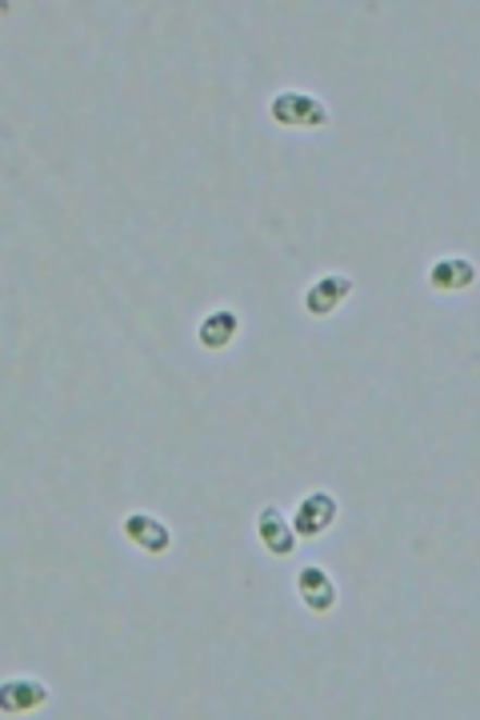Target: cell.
I'll return each mask as SVG.
<instances>
[{
    "label": "cell",
    "instance_id": "obj_1",
    "mask_svg": "<svg viewBox=\"0 0 480 720\" xmlns=\"http://www.w3.org/2000/svg\"><path fill=\"white\" fill-rule=\"evenodd\" d=\"M272 121L284 128H324L329 125V109H324V100H317L312 92H276L269 104Z\"/></svg>",
    "mask_w": 480,
    "mask_h": 720
},
{
    "label": "cell",
    "instance_id": "obj_2",
    "mask_svg": "<svg viewBox=\"0 0 480 720\" xmlns=\"http://www.w3.org/2000/svg\"><path fill=\"white\" fill-rule=\"evenodd\" d=\"M333 521H336V497L317 488V493H308V497L296 505L293 533H296V541H317V536H324L333 529Z\"/></svg>",
    "mask_w": 480,
    "mask_h": 720
},
{
    "label": "cell",
    "instance_id": "obj_3",
    "mask_svg": "<svg viewBox=\"0 0 480 720\" xmlns=\"http://www.w3.org/2000/svg\"><path fill=\"white\" fill-rule=\"evenodd\" d=\"M124 536H128L140 553H169V548H173L169 524L157 521L152 512H128V517H124Z\"/></svg>",
    "mask_w": 480,
    "mask_h": 720
},
{
    "label": "cell",
    "instance_id": "obj_4",
    "mask_svg": "<svg viewBox=\"0 0 480 720\" xmlns=\"http://www.w3.org/2000/svg\"><path fill=\"white\" fill-rule=\"evenodd\" d=\"M296 593H300L308 612H329L336 605V584L329 569H320V564H305L296 572Z\"/></svg>",
    "mask_w": 480,
    "mask_h": 720
},
{
    "label": "cell",
    "instance_id": "obj_5",
    "mask_svg": "<svg viewBox=\"0 0 480 720\" xmlns=\"http://www.w3.org/2000/svg\"><path fill=\"white\" fill-rule=\"evenodd\" d=\"M49 700V688L45 681H28V676H13V681L0 684V712L9 717H21V712H33Z\"/></svg>",
    "mask_w": 480,
    "mask_h": 720
},
{
    "label": "cell",
    "instance_id": "obj_6",
    "mask_svg": "<svg viewBox=\"0 0 480 720\" xmlns=\"http://www.w3.org/2000/svg\"><path fill=\"white\" fill-rule=\"evenodd\" d=\"M348 297H353V276H320L317 285H308L305 309L312 312V316H329V312L341 309Z\"/></svg>",
    "mask_w": 480,
    "mask_h": 720
},
{
    "label": "cell",
    "instance_id": "obj_7",
    "mask_svg": "<svg viewBox=\"0 0 480 720\" xmlns=\"http://www.w3.org/2000/svg\"><path fill=\"white\" fill-rule=\"evenodd\" d=\"M257 536H260V545L269 548L272 557H288L296 548V533H293V521L284 517L281 509H260L257 517Z\"/></svg>",
    "mask_w": 480,
    "mask_h": 720
},
{
    "label": "cell",
    "instance_id": "obj_8",
    "mask_svg": "<svg viewBox=\"0 0 480 720\" xmlns=\"http://www.w3.org/2000/svg\"><path fill=\"white\" fill-rule=\"evenodd\" d=\"M472 281H477V264L468 257H444L429 269V285L436 293H465Z\"/></svg>",
    "mask_w": 480,
    "mask_h": 720
},
{
    "label": "cell",
    "instance_id": "obj_9",
    "mask_svg": "<svg viewBox=\"0 0 480 720\" xmlns=\"http://www.w3.org/2000/svg\"><path fill=\"white\" fill-rule=\"evenodd\" d=\"M236 333H241V316H236L233 309H217V312H209L205 321H200V328H197V336H200V345L205 348H229L236 340Z\"/></svg>",
    "mask_w": 480,
    "mask_h": 720
}]
</instances>
